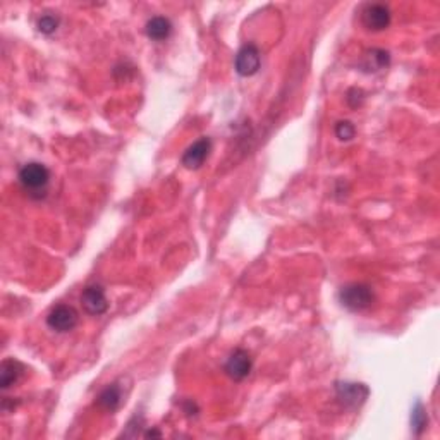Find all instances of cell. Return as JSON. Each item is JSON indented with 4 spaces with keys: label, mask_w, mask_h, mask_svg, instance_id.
Returning <instances> with one entry per match:
<instances>
[{
    "label": "cell",
    "mask_w": 440,
    "mask_h": 440,
    "mask_svg": "<svg viewBox=\"0 0 440 440\" xmlns=\"http://www.w3.org/2000/svg\"><path fill=\"white\" fill-rule=\"evenodd\" d=\"M225 373L236 382L245 380L246 377L252 373L253 370V359L246 349H236L231 356L227 358L224 366Z\"/></svg>",
    "instance_id": "cell-5"
},
{
    "label": "cell",
    "mask_w": 440,
    "mask_h": 440,
    "mask_svg": "<svg viewBox=\"0 0 440 440\" xmlns=\"http://www.w3.org/2000/svg\"><path fill=\"white\" fill-rule=\"evenodd\" d=\"M346 101L349 107L352 108L361 107L363 101H365V92L361 88H351L346 95Z\"/></svg>",
    "instance_id": "cell-17"
},
{
    "label": "cell",
    "mask_w": 440,
    "mask_h": 440,
    "mask_svg": "<svg viewBox=\"0 0 440 440\" xmlns=\"http://www.w3.org/2000/svg\"><path fill=\"white\" fill-rule=\"evenodd\" d=\"M98 406L101 409L108 411V413H114V411L119 409L122 402V391L117 384H112L108 387H105L104 391L100 392V396L97 398Z\"/></svg>",
    "instance_id": "cell-12"
},
{
    "label": "cell",
    "mask_w": 440,
    "mask_h": 440,
    "mask_svg": "<svg viewBox=\"0 0 440 440\" xmlns=\"http://www.w3.org/2000/svg\"><path fill=\"white\" fill-rule=\"evenodd\" d=\"M160 432H157V430H148L147 434H145V437H160Z\"/></svg>",
    "instance_id": "cell-18"
},
{
    "label": "cell",
    "mask_w": 440,
    "mask_h": 440,
    "mask_svg": "<svg viewBox=\"0 0 440 440\" xmlns=\"http://www.w3.org/2000/svg\"><path fill=\"white\" fill-rule=\"evenodd\" d=\"M336 136L341 141H351L356 136V127L349 121H339L336 124Z\"/></svg>",
    "instance_id": "cell-16"
},
{
    "label": "cell",
    "mask_w": 440,
    "mask_h": 440,
    "mask_svg": "<svg viewBox=\"0 0 440 440\" xmlns=\"http://www.w3.org/2000/svg\"><path fill=\"white\" fill-rule=\"evenodd\" d=\"M17 179L24 191L40 198V196H45L47 186L50 183V170L40 162H28L19 169Z\"/></svg>",
    "instance_id": "cell-1"
},
{
    "label": "cell",
    "mask_w": 440,
    "mask_h": 440,
    "mask_svg": "<svg viewBox=\"0 0 440 440\" xmlns=\"http://www.w3.org/2000/svg\"><path fill=\"white\" fill-rule=\"evenodd\" d=\"M339 301L349 311H363L375 301L372 287L361 282H352L339 291Z\"/></svg>",
    "instance_id": "cell-2"
},
{
    "label": "cell",
    "mask_w": 440,
    "mask_h": 440,
    "mask_svg": "<svg viewBox=\"0 0 440 440\" xmlns=\"http://www.w3.org/2000/svg\"><path fill=\"white\" fill-rule=\"evenodd\" d=\"M391 64V56H389L387 50L384 49H372L365 54L363 57L361 67L366 72H378L382 69H385Z\"/></svg>",
    "instance_id": "cell-13"
},
{
    "label": "cell",
    "mask_w": 440,
    "mask_h": 440,
    "mask_svg": "<svg viewBox=\"0 0 440 440\" xmlns=\"http://www.w3.org/2000/svg\"><path fill=\"white\" fill-rule=\"evenodd\" d=\"M81 304L83 310L92 316H100L108 310V300L105 296L104 287L98 286V284H92V286L85 287L81 294Z\"/></svg>",
    "instance_id": "cell-8"
},
{
    "label": "cell",
    "mask_w": 440,
    "mask_h": 440,
    "mask_svg": "<svg viewBox=\"0 0 440 440\" xmlns=\"http://www.w3.org/2000/svg\"><path fill=\"white\" fill-rule=\"evenodd\" d=\"M145 31H147V36L150 40L162 42V40L169 38L170 33H172V23L163 16H154L152 19H148Z\"/></svg>",
    "instance_id": "cell-11"
},
{
    "label": "cell",
    "mask_w": 440,
    "mask_h": 440,
    "mask_svg": "<svg viewBox=\"0 0 440 440\" xmlns=\"http://www.w3.org/2000/svg\"><path fill=\"white\" fill-rule=\"evenodd\" d=\"M361 19L366 30L382 31L387 30L389 24H391L392 14L391 9H389L387 6H384V3H368V6L363 9Z\"/></svg>",
    "instance_id": "cell-6"
},
{
    "label": "cell",
    "mask_w": 440,
    "mask_h": 440,
    "mask_svg": "<svg viewBox=\"0 0 440 440\" xmlns=\"http://www.w3.org/2000/svg\"><path fill=\"white\" fill-rule=\"evenodd\" d=\"M337 399L349 408H359L368 398L370 391L365 384H356V382H341L336 385Z\"/></svg>",
    "instance_id": "cell-7"
},
{
    "label": "cell",
    "mask_w": 440,
    "mask_h": 440,
    "mask_svg": "<svg viewBox=\"0 0 440 440\" xmlns=\"http://www.w3.org/2000/svg\"><path fill=\"white\" fill-rule=\"evenodd\" d=\"M59 17L54 16V14H43L38 19V23H36V28H38V31L42 35H52L59 28Z\"/></svg>",
    "instance_id": "cell-15"
},
{
    "label": "cell",
    "mask_w": 440,
    "mask_h": 440,
    "mask_svg": "<svg viewBox=\"0 0 440 440\" xmlns=\"http://www.w3.org/2000/svg\"><path fill=\"white\" fill-rule=\"evenodd\" d=\"M23 372L24 366L19 361H16V359H6V361H2V366H0V387L3 391L10 389L19 380Z\"/></svg>",
    "instance_id": "cell-10"
},
{
    "label": "cell",
    "mask_w": 440,
    "mask_h": 440,
    "mask_svg": "<svg viewBox=\"0 0 440 440\" xmlns=\"http://www.w3.org/2000/svg\"><path fill=\"white\" fill-rule=\"evenodd\" d=\"M210 152H212V140H210V138H199L198 141H195V143L184 152L181 162H183V165L186 167V169L196 170L205 163Z\"/></svg>",
    "instance_id": "cell-9"
},
{
    "label": "cell",
    "mask_w": 440,
    "mask_h": 440,
    "mask_svg": "<svg viewBox=\"0 0 440 440\" xmlns=\"http://www.w3.org/2000/svg\"><path fill=\"white\" fill-rule=\"evenodd\" d=\"M428 425V414L425 406L421 402H416L414 405L413 411H411V430H413L414 435H421L425 432Z\"/></svg>",
    "instance_id": "cell-14"
},
{
    "label": "cell",
    "mask_w": 440,
    "mask_h": 440,
    "mask_svg": "<svg viewBox=\"0 0 440 440\" xmlns=\"http://www.w3.org/2000/svg\"><path fill=\"white\" fill-rule=\"evenodd\" d=\"M79 322L78 311L69 304H57L47 315V325L56 332H71Z\"/></svg>",
    "instance_id": "cell-3"
},
{
    "label": "cell",
    "mask_w": 440,
    "mask_h": 440,
    "mask_svg": "<svg viewBox=\"0 0 440 440\" xmlns=\"http://www.w3.org/2000/svg\"><path fill=\"white\" fill-rule=\"evenodd\" d=\"M261 65V56L260 50H258L256 45L253 43H246L239 49L238 56H236L234 60V67L238 71V74L245 76V78H250V76H254L258 72Z\"/></svg>",
    "instance_id": "cell-4"
}]
</instances>
